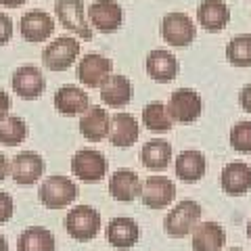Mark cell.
<instances>
[{
	"instance_id": "cell-1",
	"label": "cell",
	"mask_w": 251,
	"mask_h": 251,
	"mask_svg": "<svg viewBox=\"0 0 251 251\" xmlns=\"http://www.w3.org/2000/svg\"><path fill=\"white\" fill-rule=\"evenodd\" d=\"M203 209L197 201L182 199L172 207L166 218H163V228L172 239H184L193 232V228L199 224Z\"/></svg>"
},
{
	"instance_id": "cell-2",
	"label": "cell",
	"mask_w": 251,
	"mask_h": 251,
	"mask_svg": "<svg viewBox=\"0 0 251 251\" xmlns=\"http://www.w3.org/2000/svg\"><path fill=\"white\" fill-rule=\"evenodd\" d=\"M77 195H80V188H77V184L72 178L54 174V176H49L40 184L38 199L49 209H63V207L72 205L77 199Z\"/></svg>"
},
{
	"instance_id": "cell-3",
	"label": "cell",
	"mask_w": 251,
	"mask_h": 251,
	"mask_svg": "<svg viewBox=\"0 0 251 251\" xmlns=\"http://www.w3.org/2000/svg\"><path fill=\"white\" fill-rule=\"evenodd\" d=\"M65 230L80 243L92 241L100 232V214L92 205H75L65 216Z\"/></svg>"
},
{
	"instance_id": "cell-4",
	"label": "cell",
	"mask_w": 251,
	"mask_h": 251,
	"mask_svg": "<svg viewBox=\"0 0 251 251\" xmlns=\"http://www.w3.org/2000/svg\"><path fill=\"white\" fill-rule=\"evenodd\" d=\"M80 54V42L72 36H59L46 44L42 50V63L50 72H65L75 63Z\"/></svg>"
},
{
	"instance_id": "cell-5",
	"label": "cell",
	"mask_w": 251,
	"mask_h": 251,
	"mask_svg": "<svg viewBox=\"0 0 251 251\" xmlns=\"http://www.w3.org/2000/svg\"><path fill=\"white\" fill-rule=\"evenodd\" d=\"M201 97L197 94V90L193 88H178L170 94V100L166 105V111L170 115V120L180 122V124H188L195 122L201 115Z\"/></svg>"
},
{
	"instance_id": "cell-6",
	"label": "cell",
	"mask_w": 251,
	"mask_h": 251,
	"mask_svg": "<svg viewBox=\"0 0 251 251\" xmlns=\"http://www.w3.org/2000/svg\"><path fill=\"white\" fill-rule=\"evenodd\" d=\"M72 172L82 182H100L107 174V159L97 149H80L72 157Z\"/></svg>"
},
{
	"instance_id": "cell-7",
	"label": "cell",
	"mask_w": 251,
	"mask_h": 251,
	"mask_svg": "<svg viewBox=\"0 0 251 251\" xmlns=\"http://www.w3.org/2000/svg\"><path fill=\"white\" fill-rule=\"evenodd\" d=\"M9 170H11V176L17 184L31 186L42 178L46 163L42 159V155H38L36 151H21L13 157Z\"/></svg>"
},
{
	"instance_id": "cell-8",
	"label": "cell",
	"mask_w": 251,
	"mask_h": 251,
	"mask_svg": "<svg viewBox=\"0 0 251 251\" xmlns=\"http://www.w3.org/2000/svg\"><path fill=\"white\" fill-rule=\"evenodd\" d=\"M161 36L172 46H186L197 36V27L186 13L172 11L161 21Z\"/></svg>"
},
{
	"instance_id": "cell-9",
	"label": "cell",
	"mask_w": 251,
	"mask_h": 251,
	"mask_svg": "<svg viewBox=\"0 0 251 251\" xmlns=\"http://www.w3.org/2000/svg\"><path fill=\"white\" fill-rule=\"evenodd\" d=\"M140 199L147 207L151 209H163L168 207L176 197V184L168 176H149L140 184Z\"/></svg>"
},
{
	"instance_id": "cell-10",
	"label": "cell",
	"mask_w": 251,
	"mask_h": 251,
	"mask_svg": "<svg viewBox=\"0 0 251 251\" xmlns=\"http://www.w3.org/2000/svg\"><path fill=\"white\" fill-rule=\"evenodd\" d=\"M111 72H113V61L100 52L84 54L80 63H77V80L84 86H88V88L100 86L107 75H111Z\"/></svg>"
},
{
	"instance_id": "cell-11",
	"label": "cell",
	"mask_w": 251,
	"mask_h": 251,
	"mask_svg": "<svg viewBox=\"0 0 251 251\" xmlns=\"http://www.w3.org/2000/svg\"><path fill=\"white\" fill-rule=\"evenodd\" d=\"M54 13H57V19L61 21L63 27H67L69 31H75L84 40L92 38V29L88 27L84 17L82 0H54Z\"/></svg>"
},
{
	"instance_id": "cell-12",
	"label": "cell",
	"mask_w": 251,
	"mask_h": 251,
	"mask_svg": "<svg viewBox=\"0 0 251 251\" xmlns=\"http://www.w3.org/2000/svg\"><path fill=\"white\" fill-rule=\"evenodd\" d=\"M105 237L109 241V245L115 247V249H120V251L132 249L140 239L138 222L134 218H128V216H117L107 224Z\"/></svg>"
},
{
	"instance_id": "cell-13",
	"label": "cell",
	"mask_w": 251,
	"mask_h": 251,
	"mask_svg": "<svg viewBox=\"0 0 251 251\" xmlns=\"http://www.w3.org/2000/svg\"><path fill=\"white\" fill-rule=\"evenodd\" d=\"M13 90L25 100L38 99L46 88V77L36 65H21L15 69V74L11 77Z\"/></svg>"
},
{
	"instance_id": "cell-14",
	"label": "cell",
	"mask_w": 251,
	"mask_h": 251,
	"mask_svg": "<svg viewBox=\"0 0 251 251\" xmlns=\"http://www.w3.org/2000/svg\"><path fill=\"white\" fill-rule=\"evenodd\" d=\"M88 19L94 27L103 34L117 31L124 21V11L115 0H97L88 9Z\"/></svg>"
},
{
	"instance_id": "cell-15",
	"label": "cell",
	"mask_w": 251,
	"mask_h": 251,
	"mask_svg": "<svg viewBox=\"0 0 251 251\" xmlns=\"http://www.w3.org/2000/svg\"><path fill=\"white\" fill-rule=\"evenodd\" d=\"M220 184L230 197H243L251 188V168L243 161H230L222 168Z\"/></svg>"
},
{
	"instance_id": "cell-16",
	"label": "cell",
	"mask_w": 251,
	"mask_h": 251,
	"mask_svg": "<svg viewBox=\"0 0 251 251\" xmlns=\"http://www.w3.org/2000/svg\"><path fill=\"white\" fill-rule=\"evenodd\" d=\"M191 247L193 251H222L226 245V232L218 222H199L193 228Z\"/></svg>"
},
{
	"instance_id": "cell-17",
	"label": "cell",
	"mask_w": 251,
	"mask_h": 251,
	"mask_svg": "<svg viewBox=\"0 0 251 251\" xmlns=\"http://www.w3.org/2000/svg\"><path fill=\"white\" fill-rule=\"evenodd\" d=\"M54 107L57 111L63 115H77V113H84L86 109L90 107V99H88V92L82 90L80 86L75 84H65L54 92Z\"/></svg>"
},
{
	"instance_id": "cell-18",
	"label": "cell",
	"mask_w": 251,
	"mask_h": 251,
	"mask_svg": "<svg viewBox=\"0 0 251 251\" xmlns=\"http://www.w3.org/2000/svg\"><path fill=\"white\" fill-rule=\"evenodd\" d=\"M140 178L134 170H115L111 178H109V193L115 201L130 203L140 195Z\"/></svg>"
},
{
	"instance_id": "cell-19",
	"label": "cell",
	"mask_w": 251,
	"mask_h": 251,
	"mask_svg": "<svg viewBox=\"0 0 251 251\" xmlns=\"http://www.w3.org/2000/svg\"><path fill=\"white\" fill-rule=\"evenodd\" d=\"M178 59L166 49H155L147 54V74L151 75V80L166 84L174 80L178 74Z\"/></svg>"
},
{
	"instance_id": "cell-20",
	"label": "cell",
	"mask_w": 251,
	"mask_h": 251,
	"mask_svg": "<svg viewBox=\"0 0 251 251\" xmlns=\"http://www.w3.org/2000/svg\"><path fill=\"white\" fill-rule=\"evenodd\" d=\"M21 36L27 42H42L54 31V19L46 11H27L21 17Z\"/></svg>"
},
{
	"instance_id": "cell-21",
	"label": "cell",
	"mask_w": 251,
	"mask_h": 251,
	"mask_svg": "<svg viewBox=\"0 0 251 251\" xmlns=\"http://www.w3.org/2000/svg\"><path fill=\"white\" fill-rule=\"evenodd\" d=\"M138 122L132 113H115L109 120V140L113 147H132L138 140Z\"/></svg>"
},
{
	"instance_id": "cell-22",
	"label": "cell",
	"mask_w": 251,
	"mask_h": 251,
	"mask_svg": "<svg viewBox=\"0 0 251 251\" xmlns=\"http://www.w3.org/2000/svg\"><path fill=\"white\" fill-rule=\"evenodd\" d=\"M205 155L197 149H186V151L176 155V176L182 182H199L205 176Z\"/></svg>"
},
{
	"instance_id": "cell-23",
	"label": "cell",
	"mask_w": 251,
	"mask_h": 251,
	"mask_svg": "<svg viewBox=\"0 0 251 251\" xmlns=\"http://www.w3.org/2000/svg\"><path fill=\"white\" fill-rule=\"evenodd\" d=\"M100 99L109 107H124L132 99V82L126 75L111 74L100 84Z\"/></svg>"
},
{
	"instance_id": "cell-24",
	"label": "cell",
	"mask_w": 251,
	"mask_h": 251,
	"mask_svg": "<svg viewBox=\"0 0 251 251\" xmlns=\"http://www.w3.org/2000/svg\"><path fill=\"white\" fill-rule=\"evenodd\" d=\"M80 132L84 138L92 140H103L109 134V115L100 105H90L80 117Z\"/></svg>"
},
{
	"instance_id": "cell-25",
	"label": "cell",
	"mask_w": 251,
	"mask_h": 251,
	"mask_svg": "<svg viewBox=\"0 0 251 251\" xmlns=\"http://www.w3.org/2000/svg\"><path fill=\"white\" fill-rule=\"evenodd\" d=\"M140 161L149 170L163 172L172 161V145L163 138H151L140 149Z\"/></svg>"
},
{
	"instance_id": "cell-26",
	"label": "cell",
	"mask_w": 251,
	"mask_h": 251,
	"mask_svg": "<svg viewBox=\"0 0 251 251\" xmlns=\"http://www.w3.org/2000/svg\"><path fill=\"white\" fill-rule=\"evenodd\" d=\"M230 19V9L222 0H203L197 9V21L207 31H220Z\"/></svg>"
},
{
	"instance_id": "cell-27",
	"label": "cell",
	"mask_w": 251,
	"mask_h": 251,
	"mask_svg": "<svg viewBox=\"0 0 251 251\" xmlns=\"http://www.w3.org/2000/svg\"><path fill=\"white\" fill-rule=\"evenodd\" d=\"M54 234L44 226H29L17 239V251H54Z\"/></svg>"
},
{
	"instance_id": "cell-28",
	"label": "cell",
	"mask_w": 251,
	"mask_h": 251,
	"mask_svg": "<svg viewBox=\"0 0 251 251\" xmlns=\"http://www.w3.org/2000/svg\"><path fill=\"white\" fill-rule=\"evenodd\" d=\"M27 124L19 115H6L0 122V145L4 147H17L27 138Z\"/></svg>"
},
{
	"instance_id": "cell-29",
	"label": "cell",
	"mask_w": 251,
	"mask_h": 251,
	"mask_svg": "<svg viewBox=\"0 0 251 251\" xmlns=\"http://www.w3.org/2000/svg\"><path fill=\"white\" fill-rule=\"evenodd\" d=\"M226 57L234 67H251V34H239L226 46Z\"/></svg>"
},
{
	"instance_id": "cell-30",
	"label": "cell",
	"mask_w": 251,
	"mask_h": 251,
	"mask_svg": "<svg viewBox=\"0 0 251 251\" xmlns=\"http://www.w3.org/2000/svg\"><path fill=\"white\" fill-rule=\"evenodd\" d=\"M143 122L151 132H168L172 128V120L166 111V105L161 100H151L145 111H143Z\"/></svg>"
},
{
	"instance_id": "cell-31",
	"label": "cell",
	"mask_w": 251,
	"mask_h": 251,
	"mask_svg": "<svg viewBox=\"0 0 251 251\" xmlns=\"http://www.w3.org/2000/svg\"><path fill=\"white\" fill-rule=\"evenodd\" d=\"M230 145L239 153H251V122H237L232 126Z\"/></svg>"
},
{
	"instance_id": "cell-32",
	"label": "cell",
	"mask_w": 251,
	"mask_h": 251,
	"mask_svg": "<svg viewBox=\"0 0 251 251\" xmlns=\"http://www.w3.org/2000/svg\"><path fill=\"white\" fill-rule=\"evenodd\" d=\"M13 211H15L13 197L6 191H0V224L9 222L13 218Z\"/></svg>"
},
{
	"instance_id": "cell-33",
	"label": "cell",
	"mask_w": 251,
	"mask_h": 251,
	"mask_svg": "<svg viewBox=\"0 0 251 251\" xmlns=\"http://www.w3.org/2000/svg\"><path fill=\"white\" fill-rule=\"evenodd\" d=\"M13 36V21L6 13H0V46L6 44Z\"/></svg>"
},
{
	"instance_id": "cell-34",
	"label": "cell",
	"mask_w": 251,
	"mask_h": 251,
	"mask_svg": "<svg viewBox=\"0 0 251 251\" xmlns=\"http://www.w3.org/2000/svg\"><path fill=\"white\" fill-rule=\"evenodd\" d=\"M11 105H13L11 97H9V94H6L2 88H0V122H2L4 117L9 115V109H11Z\"/></svg>"
},
{
	"instance_id": "cell-35",
	"label": "cell",
	"mask_w": 251,
	"mask_h": 251,
	"mask_svg": "<svg viewBox=\"0 0 251 251\" xmlns=\"http://www.w3.org/2000/svg\"><path fill=\"white\" fill-rule=\"evenodd\" d=\"M239 100H241L243 109L251 113V84H247V86H243V88H241V92H239Z\"/></svg>"
},
{
	"instance_id": "cell-36",
	"label": "cell",
	"mask_w": 251,
	"mask_h": 251,
	"mask_svg": "<svg viewBox=\"0 0 251 251\" xmlns=\"http://www.w3.org/2000/svg\"><path fill=\"white\" fill-rule=\"evenodd\" d=\"M6 174H9V161H6V157L0 153V182L6 178Z\"/></svg>"
},
{
	"instance_id": "cell-37",
	"label": "cell",
	"mask_w": 251,
	"mask_h": 251,
	"mask_svg": "<svg viewBox=\"0 0 251 251\" xmlns=\"http://www.w3.org/2000/svg\"><path fill=\"white\" fill-rule=\"evenodd\" d=\"M25 2H27V0H0V4H2V6H11V9H13V6H21Z\"/></svg>"
},
{
	"instance_id": "cell-38",
	"label": "cell",
	"mask_w": 251,
	"mask_h": 251,
	"mask_svg": "<svg viewBox=\"0 0 251 251\" xmlns=\"http://www.w3.org/2000/svg\"><path fill=\"white\" fill-rule=\"evenodd\" d=\"M0 251H9V243H6L2 232H0Z\"/></svg>"
},
{
	"instance_id": "cell-39",
	"label": "cell",
	"mask_w": 251,
	"mask_h": 251,
	"mask_svg": "<svg viewBox=\"0 0 251 251\" xmlns=\"http://www.w3.org/2000/svg\"><path fill=\"white\" fill-rule=\"evenodd\" d=\"M247 237H249V241H251V218H249V222H247Z\"/></svg>"
},
{
	"instance_id": "cell-40",
	"label": "cell",
	"mask_w": 251,
	"mask_h": 251,
	"mask_svg": "<svg viewBox=\"0 0 251 251\" xmlns=\"http://www.w3.org/2000/svg\"><path fill=\"white\" fill-rule=\"evenodd\" d=\"M226 251H243L241 247H230V249H226Z\"/></svg>"
}]
</instances>
